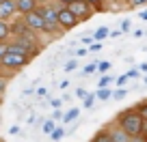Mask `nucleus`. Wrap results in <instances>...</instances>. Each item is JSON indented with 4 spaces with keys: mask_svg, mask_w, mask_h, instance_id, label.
<instances>
[{
    "mask_svg": "<svg viewBox=\"0 0 147 142\" xmlns=\"http://www.w3.org/2000/svg\"><path fill=\"white\" fill-rule=\"evenodd\" d=\"M7 32H9V30H7V24L0 19V39H5V37H7Z\"/></svg>",
    "mask_w": 147,
    "mask_h": 142,
    "instance_id": "obj_13",
    "label": "nucleus"
},
{
    "mask_svg": "<svg viewBox=\"0 0 147 142\" xmlns=\"http://www.w3.org/2000/svg\"><path fill=\"white\" fill-rule=\"evenodd\" d=\"M7 52H9V45H5V43H0V60L7 56Z\"/></svg>",
    "mask_w": 147,
    "mask_h": 142,
    "instance_id": "obj_14",
    "label": "nucleus"
},
{
    "mask_svg": "<svg viewBox=\"0 0 147 142\" xmlns=\"http://www.w3.org/2000/svg\"><path fill=\"white\" fill-rule=\"evenodd\" d=\"M110 97V91L108 88H100V93H97V99H108Z\"/></svg>",
    "mask_w": 147,
    "mask_h": 142,
    "instance_id": "obj_12",
    "label": "nucleus"
},
{
    "mask_svg": "<svg viewBox=\"0 0 147 142\" xmlns=\"http://www.w3.org/2000/svg\"><path fill=\"white\" fill-rule=\"evenodd\" d=\"M43 131H46V133L56 131V129H54V121H46V125H43Z\"/></svg>",
    "mask_w": 147,
    "mask_h": 142,
    "instance_id": "obj_11",
    "label": "nucleus"
},
{
    "mask_svg": "<svg viewBox=\"0 0 147 142\" xmlns=\"http://www.w3.org/2000/svg\"><path fill=\"white\" fill-rule=\"evenodd\" d=\"M84 108H93V97H84Z\"/></svg>",
    "mask_w": 147,
    "mask_h": 142,
    "instance_id": "obj_16",
    "label": "nucleus"
},
{
    "mask_svg": "<svg viewBox=\"0 0 147 142\" xmlns=\"http://www.w3.org/2000/svg\"><path fill=\"white\" fill-rule=\"evenodd\" d=\"M143 116H147V108H143Z\"/></svg>",
    "mask_w": 147,
    "mask_h": 142,
    "instance_id": "obj_29",
    "label": "nucleus"
},
{
    "mask_svg": "<svg viewBox=\"0 0 147 142\" xmlns=\"http://www.w3.org/2000/svg\"><path fill=\"white\" fill-rule=\"evenodd\" d=\"M26 24H28L30 28H43V15L30 11V13L26 15Z\"/></svg>",
    "mask_w": 147,
    "mask_h": 142,
    "instance_id": "obj_6",
    "label": "nucleus"
},
{
    "mask_svg": "<svg viewBox=\"0 0 147 142\" xmlns=\"http://www.w3.org/2000/svg\"><path fill=\"white\" fill-rule=\"evenodd\" d=\"M93 71H95V65H87V67H84V71H82V73H93Z\"/></svg>",
    "mask_w": 147,
    "mask_h": 142,
    "instance_id": "obj_18",
    "label": "nucleus"
},
{
    "mask_svg": "<svg viewBox=\"0 0 147 142\" xmlns=\"http://www.w3.org/2000/svg\"><path fill=\"white\" fill-rule=\"evenodd\" d=\"M52 108H56V110H59V108H61V99H52Z\"/></svg>",
    "mask_w": 147,
    "mask_h": 142,
    "instance_id": "obj_25",
    "label": "nucleus"
},
{
    "mask_svg": "<svg viewBox=\"0 0 147 142\" xmlns=\"http://www.w3.org/2000/svg\"><path fill=\"white\" fill-rule=\"evenodd\" d=\"M115 97H117V99H121V97H125V91H117V93H115Z\"/></svg>",
    "mask_w": 147,
    "mask_h": 142,
    "instance_id": "obj_26",
    "label": "nucleus"
},
{
    "mask_svg": "<svg viewBox=\"0 0 147 142\" xmlns=\"http://www.w3.org/2000/svg\"><path fill=\"white\" fill-rule=\"evenodd\" d=\"M121 127H123L125 133L136 136V133H141V129H143V121H141L138 114H125L123 119H121Z\"/></svg>",
    "mask_w": 147,
    "mask_h": 142,
    "instance_id": "obj_2",
    "label": "nucleus"
},
{
    "mask_svg": "<svg viewBox=\"0 0 147 142\" xmlns=\"http://www.w3.org/2000/svg\"><path fill=\"white\" fill-rule=\"evenodd\" d=\"M59 24H63V26L71 28L74 24H76V13H74L71 9H63V11H59Z\"/></svg>",
    "mask_w": 147,
    "mask_h": 142,
    "instance_id": "obj_4",
    "label": "nucleus"
},
{
    "mask_svg": "<svg viewBox=\"0 0 147 142\" xmlns=\"http://www.w3.org/2000/svg\"><path fill=\"white\" fill-rule=\"evenodd\" d=\"M141 19H147V11H145V13H141Z\"/></svg>",
    "mask_w": 147,
    "mask_h": 142,
    "instance_id": "obj_28",
    "label": "nucleus"
},
{
    "mask_svg": "<svg viewBox=\"0 0 147 142\" xmlns=\"http://www.w3.org/2000/svg\"><path fill=\"white\" fill-rule=\"evenodd\" d=\"M41 15H43V28H46V30L56 28V24H59V11H54L52 7H46V9L41 11Z\"/></svg>",
    "mask_w": 147,
    "mask_h": 142,
    "instance_id": "obj_3",
    "label": "nucleus"
},
{
    "mask_svg": "<svg viewBox=\"0 0 147 142\" xmlns=\"http://www.w3.org/2000/svg\"><path fill=\"white\" fill-rule=\"evenodd\" d=\"M63 138V129H56V131H52V140H61Z\"/></svg>",
    "mask_w": 147,
    "mask_h": 142,
    "instance_id": "obj_15",
    "label": "nucleus"
},
{
    "mask_svg": "<svg viewBox=\"0 0 147 142\" xmlns=\"http://www.w3.org/2000/svg\"><path fill=\"white\" fill-rule=\"evenodd\" d=\"M76 95H78V97H89V93H87V88H78Z\"/></svg>",
    "mask_w": 147,
    "mask_h": 142,
    "instance_id": "obj_19",
    "label": "nucleus"
},
{
    "mask_svg": "<svg viewBox=\"0 0 147 142\" xmlns=\"http://www.w3.org/2000/svg\"><path fill=\"white\" fill-rule=\"evenodd\" d=\"M71 69H76V63H74V60H71V63H67V65H65V71H71Z\"/></svg>",
    "mask_w": 147,
    "mask_h": 142,
    "instance_id": "obj_22",
    "label": "nucleus"
},
{
    "mask_svg": "<svg viewBox=\"0 0 147 142\" xmlns=\"http://www.w3.org/2000/svg\"><path fill=\"white\" fill-rule=\"evenodd\" d=\"M125 75H128V78H134V75H138V71H136V69H130Z\"/></svg>",
    "mask_w": 147,
    "mask_h": 142,
    "instance_id": "obj_24",
    "label": "nucleus"
},
{
    "mask_svg": "<svg viewBox=\"0 0 147 142\" xmlns=\"http://www.w3.org/2000/svg\"><path fill=\"white\" fill-rule=\"evenodd\" d=\"M97 67H100V71H106V69H110V63H100Z\"/></svg>",
    "mask_w": 147,
    "mask_h": 142,
    "instance_id": "obj_21",
    "label": "nucleus"
},
{
    "mask_svg": "<svg viewBox=\"0 0 147 142\" xmlns=\"http://www.w3.org/2000/svg\"><path fill=\"white\" fill-rule=\"evenodd\" d=\"M108 84H110V78H102L100 80V88H106Z\"/></svg>",
    "mask_w": 147,
    "mask_h": 142,
    "instance_id": "obj_17",
    "label": "nucleus"
},
{
    "mask_svg": "<svg viewBox=\"0 0 147 142\" xmlns=\"http://www.w3.org/2000/svg\"><path fill=\"white\" fill-rule=\"evenodd\" d=\"M61 2H76V0H61Z\"/></svg>",
    "mask_w": 147,
    "mask_h": 142,
    "instance_id": "obj_30",
    "label": "nucleus"
},
{
    "mask_svg": "<svg viewBox=\"0 0 147 142\" xmlns=\"http://www.w3.org/2000/svg\"><path fill=\"white\" fill-rule=\"evenodd\" d=\"M15 9H18V2H15V0H2V2H0V19L9 17Z\"/></svg>",
    "mask_w": 147,
    "mask_h": 142,
    "instance_id": "obj_5",
    "label": "nucleus"
},
{
    "mask_svg": "<svg viewBox=\"0 0 147 142\" xmlns=\"http://www.w3.org/2000/svg\"><path fill=\"white\" fill-rule=\"evenodd\" d=\"M0 2H2V0H0Z\"/></svg>",
    "mask_w": 147,
    "mask_h": 142,
    "instance_id": "obj_32",
    "label": "nucleus"
},
{
    "mask_svg": "<svg viewBox=\"0 0 147 142\" xmlns=\"http://www.w3.org/2000/svg\"><path fill=\"white\" fill-rule=\"evenodd\" d=\"M2 63L7 65V67H20V65L26 63V47L24 45H11L9 52H7V56L2 58Z\"/></svg>",
    "mask_w": 147,
    "mask_h": 142,
    "instance_id": "obj_1",
    "label": "nucleus"
},
{
    "mask_svg": "<svg viewBox=\"0 0 147 142\" xmlns=\"http://www.w3.org/2000/svg\"><path fill=\"white\" fill-rule=\"evenodd\" d=\"M91 2H95V0H91Z\"/></svg>",
    "mask_w": 147,
    "mask_h": 142,
    "instance_id": "obj_31",
    "label": "nucleus"
},
{
    "mask_svg": "<svg viewBox=\"0 0 147 142\" xmlns=\"http://www.w3.org/2000/svg\"><path fill=\"white\" fill-rule=\"evenodd\" d=\"M32 7H35V0H18V9L24 13H30Z\"/></svg>",
    "mask_w": 147,
    "mask_h": 142,
    "instance_id": "obj_7",
    "label": "nucleus"
},
{
    "mask_svg": "<svg viewBox=\"0 0 147 142\" xmlns=\"http://www.w3.org/2000/svg\"><path fill=\"white\" fill-rule=\"evenodd\" d=\"M106 37H108V28H104V26L97 28L95 35H93V39H95V41H102V39H106Z\"/></svg>",
    "mask_w": 147,
    "mask_h": 142,
    "instance_id": "obj_8",
    "label": "nucleus"
},
{
    "mask_svg": "<svg viewBox=\"0 0 147 142\" xmlns=\"http://www.w3.org/2000/svg\"><path fill=\"white\" fill-rule=\"evenodd\" d=\"M78 116V108H74V110H69L67 114H65V123H69V121H74Z\"/></svg>",
    "mask_w": 147,
    "mask_h": 142,
    "instance_id": "obj_9",
    "label": "nucleus"
},
{
    "mask_svg": "<svg viewBox=\"0 0 147 142\" xmlns=\"http://www.w3.org/2000/svg\"><path fill=\"white\" fill-rule=\"evenodd\" d=\"M134 7H141V5H147V0H132Z\"/></svg>",
    "mask_w": 147,
    "mask_h": 142,
    "instance_id": "obj_23",
    "label": "nucleus"
},
{
    "mask_svg": "<svg viewBox=\"0 0 147 142\" xmlns=\"http://www.w3.org/2000/svg\"><path fill=\"white\" fill-rule=\"evenodd\" d=\"M71 11H74V13H87V7H84V5H76V2H71Z\"/></svg>",
    "mask_w": 147,
    "mask_h": 142,
    "instance_id": "obj_10",
    "label": "nucleus"
},
{
    "mask_svg": "<svg viewBox=\"0 0 147 142\" xmlns=\"http://www.w3.org/2000/svg\"><path fill=\"white\" fill-rule=\"evenodd\" d=\"M113 142H128V140H125L123 136H119V133H115V136H113Z\"/></svg>",
    "mask_w": 147,
    "mask_h": 142,
    "instance_id": "obj_20",
    "label": "nucleus"
},
{
    "mask_svg": "<svg viewBox=\"0 0 147 142\" xmlns=\"http://www.w3.org/2000/svg\"><path fill=\"white\" fill-rule=\"evenodd\" d=\"M5 86H7V82H5V80H0V91H5Z\"/></svg>",
    "mask_w": 147,
    "mask_h": 142,
    "instance_id": "obj_27",
    "label": "nucleus"
}]
</instances>
